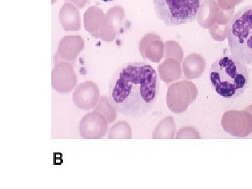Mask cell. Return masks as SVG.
<instances>
[{
  "mask_svg": "<svg viewBox=\"0 0 252 189\" xmlns=\"http://www.w3.org/2000/svg\"><path fill=\"white\" fill-rule=\"evenodd\" d=\"M76 74L72 69L67 66H60L53 71L52 88L57 93H70L76 86Z\"/></svg>",
  "mask_w": 252,
  "mask_h": 189,
  "instance_id": "cell-7",
  "label": "cell"
},
{
  "mask_svg": "<svg viewBox=\"0 0 252 189\" xmlns=\"http://www.w3.org/2000/svg\"><path fill=\"white\" fill-rule=\"evenodd\" d=\"M94 111L100 112L108 121V124L113 122L117 117V111L112 106L108 97L101 96L94 108Z\"/></svg>",
  "mask_w": 252,
  "mask_h": 189,
  "instance_id": "cell-8",
  "label": "cell"
},
{
  "mask_svg": "<svg viewBox=\"0 0 252 189\" xmlns=\"http://www.w3.org/2000/svg\"><path fill=\"white\" fill-rule=\"evenodd\" d=\"M159 81L156 69L145 63L121 66L109 86V100L116 111L132 119L144 117L158 101Z\"/></svg>",
  "mask_w": 252,
  "mask_h": 189,
  "instance_id": "cell-1",
  "label": "cell"
},
{
  "mask_svg": "<svg viewBox=\"0 0 252 189\" xmlns=\"http://www.w3.org/2000/svg\"><path fill=\"white\" fill-rule=\"evenodd\" d=\"M209 77L217 94L224 98L234 99L244 93L250 75L244 63L234 56H224L213 63Z\"/></svg>",
  "mask_w": 252,
  "mask_h": 189,
  "instance_id": "cell-2",
  "label": "cell"
},
{
  "mask_svg": "<svg viewBox=\"0 0 252 189\" xmlns=\"http://www.w3.org/2000/svg\"><path fill=\"white\" fill-rule=\"evenodd\" d=\"M129 139L131 138V129L126 122H117L109 131L108 139Z\"/></svg>",
  "mask_w": 252,
  "mask_h": 189,
  "instance_id": "cell-9",
  "label": "cell"
},
{
  "mask_svg": "<svg viewBox=\"0 0 252 189\" xmlns=\"http://www.w3.org/2000/svg\"><path fill=\"white\" fill-rule=\"evenodd\" d=\"M72 98L78 108L83 110H91L96 107L99 100V89L94 82H84L76 87Z\"/></svg>",
  "mask_w": 252,
  "mask_h": 189,
  "instance_id": "cell-6",
  "label": "cell"
},
{
  "mask_svg": "<svg viewBox=\"0 0 252 189\" xmlns=\"http://www.w3.org/2000/svg\"><path fill=\"white\" fill-rule=\"evenodd\" d=\"M226 38L231 56L252 65V6L241 8L231 18Z\"/></svg>",
  "mask_w": 252,
  "mask_h": 189,
  "instance_id": "cell-3",
  "label": "cell"
},
{
  "mask_svg": "<svg viewBox=\"0 0 252 189\" xmlns=\"http://www.w3.org/2000/svg\"><path fill=\"white\" fill-rule=\"evenodd\" d=\"M108 122L100 112L87 114L80 122V135L83 139H100L108 132Z\"/></svg>",
  "mask_w": 252,
  "mask_h": 189,
  "instance_id": "cell-5",
  "label": "cell"
},
{
  "mask_svg": "<svg viewBox=\"0 0 252 189\" xmlns=\"http://www.w3.org/2000/svg\"><path fill=\"white\" fill-rule=\"evenodd\" d=\"M101 1H105V2H107V1H114V0H101Z\"/></svg>",
  "mask_w": 252,
  "mask_h": 189,
  "instance_id": "cell-10",
  "label": "cell"
},
{
  "mask_svg": "<svg viewBox=\"0 0 252 189\" xmlns=\"http://www.w3.org/2000/svg\"><path fill=\"white\" fill-rule=\"evenodd\" d=\"M157 18L168 27L193 23L203 0H152Z\"/></svg>",
  "mask_w": 252,
  "mask_h": 189,
  "instance_id": "cell-4",
  "label": "cell"
}]
</instances>
